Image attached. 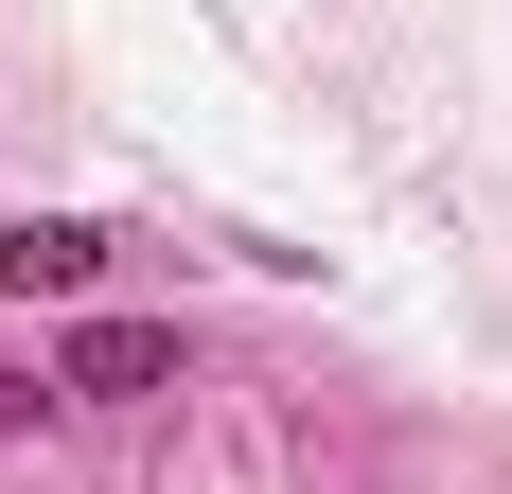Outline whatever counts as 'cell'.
<instances>
[{
    "label": "cell",
    "mask_w": 512,
    "mask_h": 494,
    "mask_svg": "<svg viewBox=\"0 0 512 494\" xmlns=\"http://www.w3.org/2000/svg\"><path fill=\"white\" fill-rule=\"evenodd\" d=\"M177 389V318H71L53 336V406H159Z\"/></svg>",
    "instance_id": "1"
},
{
    "label": "cell",
    "mask_w": 512,
    "mask_h": 494,
    "mask_svg": "<svg viewBox=\"0 0 512 494\" xmlns=\"http://www.w3.org/2000/svg\"><path fill=\"white\" fill-rule=\"evenodd\" d=\"M106 212H0V300H89L106 283Z\"/></svg>",
    "instance_id": "2"
},
{
    "label": "cell",
    "mask_w": 512,
    "mask_h": 494,
    "mask_svg": "<svg viewBox=\"0 0 512 494\" xmlns=\"http://www.w3.org/2000/svg\"><path fill=\"white\" fill-rule=\"evenodd\" d=\"M36 406H53V353H36V371H0V442H18V424H36Z\"/></svg>",
    "instance_id": "3"
}]
</instances>
